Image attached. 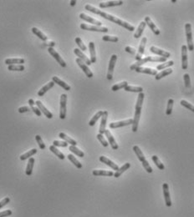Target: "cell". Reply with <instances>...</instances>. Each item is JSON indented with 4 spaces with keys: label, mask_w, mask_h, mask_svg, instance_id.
I'll return each instance as SVG.
<instances>
[{
    "label": "cell",
    "mask_w": 194,
    "mask_h": 217,
    "mask_svg": "<svg viewBox=\"0 0 194 217\" xmlns=\"http://www.w3.org/2000/svg\"><path fill=\"white\" fill-rule=\"evenodd\" d=\"M74 53H75V54L77 55V56L79 57V58L83 61V62H84L85 64H86V65H90V64H91L90 59H89V58H87L86 55L84 53L82 52L80 49H74Z\"/></svg>",
    "instance_id": "ac0fdd59"
},
{
    "label": "cell",
    "mask_w": 194,
    "mask_h": 217,
    "mask_svg": "<svg viewBox=\"0 0 194 217\" xmlns=\"http://www.w3.org/2000/svg\"><path fill=\"white\" fill-rule=\"evenodd\" d=\"M25 60L23 58H7L5 64L8 65H21L24 64Z\"/></svg>",
    "instance_id": "4316f807"
},
{
    "label": "cell",
    "mask_w": 194,
    "mask_h": 217,
    "mask_svg": "<svg viewBox=\"0 0 194 217\" xmlns=\"http://www.w3.org/2000/svg\"><path fill=\"white\" fill-rule=\"evenodd\" d=\"M31 110L34 111V113L37 116H39V117H40L41 116V111L39 110V108H36V107H34V106H31Z\"/></svg>",
    "instance_id": "91938a15"
},
{
    "label": "cell",
    "mask_w": 194,
    "mask_h": 217,
    "mask_svg": "<svg viewBox=\"0 0 194 217\" xmlns=\"http://www.w3.org/2000/svg\"><path fill=\"white\" fill-rule=\"evenodd\" d=\"M147 62H167V58H162V57H152V56H148L144 58H142L141 60L136 61V63L133 64L130 67L131 70H135L138 67H142V64H146Z\"/></svg>",
    "instance_id": "3957f363"
},
{
    "label": "cell",
    "mask_w": 194,
    "mask_h": 217,
    "mask_svg": "<svg viewBox=\"0 0 194 217\" xmlns=\"http://www.w3.org/2000/svg\"><path fill=\"white\" fill-rule=\"evenodd\" d=\"M35 104H37V106H38V108L39 109V110H40L41 112H43V115H45V117H47L48 119H52L53 118L52 113H51L49 110H47L46 108L43 106V104H42V102L39 101V100H38V101L35 102Z\"/></svg>",
    "instance_id": "44dd1931"
},
{
    "label": "cell",
    "mask_w": 194,
    "mask_h": 217,
    "mask_svg": "<svg viewBox=\"0 0 194 217\" xmlns=\"http://www.w3.org/2000/svg\"><path fill=\"white\" fill-rule=\"evenodd\" d=\"M80 29L84 30H88V31H93V32H101V33H107L109 29L105 27H99L93 26V25H88L85 23H81Z\"/></svg>",
    "instance_id": "52a82bcc"
},
{
    "label": "cell",
    "mask_w": 194,
    "mask_h": 217,
    "mask_svg": "<svg viewBox=\"0 0 194 217\" xmlns=\"http://www.w3.org/2000/svg\"><path fill=\"white\" fill-rule=\"evenodd\" d=\"M48 51H49V53L51 54V56H52L53 58H55V60L58 62L59 64H60L61 67H63V68H65V67H66V64H65V62H64V59L61 58L60 55L58 53L56 52L55 49H53L52 47H49V49H48Z\"/></svg>",
    "instance_id": "9c48e42d"
},
{
    "label": "cell",
    "mask_w": 194,
    "mask_h": 217,
    "mask_svg": "<svg viewBox=\"0 0 194 217\" xmlns=\"http://www.w3.org/2000/svg\"><path fill=\"white\" fill-rule=\"evenodd\" d=\"M133 151L134 152H135V154L136 155V156L138 158V159L142 162V165H143V167H144V169L146 170V171H147V173H151V172H152V168L150 166L149 163H148V161L147 160V159H146V157L144 156V155H143V153H142V151H141V149H140L137 145H135L133 147Z\"/></svg>",
    "instance_id": "277c9868"
},
{
    "label": "cell",
    "mask_w": 194,
    "mask_h": 217,
    "mask_svg": "<svg viewBox=\"0 0 194 217\" xmlns=\"http://www.w3.org/2000/svg\"><path fill=\"white\" fill-rule=\"evenodd\" d=\"M59 137L61 138L62 139H64V141L67 142L68 144H70V145H73V146H76V145H77V142H76L75 139H71L70 137H69V136L67 135H65L64 133H60Z\"/></svg>",
    "instance_id": "1f68e13d"
},
{
    "label": "cell",
    "mask_w": 194,
    "mask_h": 217,
    "mask_svg": "<svg viewBox=\"0 0 194 217\" xmlns=\"http://www.w3.org/2000/svg\"><path fill=\"white\" fill-rule=\"evenodd\" d=\"M52 81L55 83V84H59L61 88H63L64 90L69 91L70 90V86L69 84H67L65 82H64L63 80H61L60 78H59V77H56V76H54L52 78Z\"/></svg>",
    "instance_id": "484cf974"
},
{
    "label": "cell",
    "mask_w": 194,
    "mask_h": 217,
    "mask_svg": "<svg viewBox=\"0 0 194 217\" xmlns=\"http://www.w3.org/2000/svg\"><path fill=\"white\" fill-rule=\"evenodd\" d=\"M128 85V83L126 81H123L122 83H119V84H116L115 85L112 86L111 88V90L112 91H117V90H121V89H125L126 87Z\"/></svg>",
    "instance_id": "ee69618b"
},
{
    "label": "cell",
    "mask_w": 194,
    "mask_h": 217,
    "mask_svg": "<svg viewBox=\"0 0 194 217\" xmlns=\"http://www.w3.org/2000/svg\"><path fill=\"white\" fill-rule=\"evenodd\" d=\"M180 104H182L183 106H184L185 108H187V109H188L189 110H191V111L194 112V105L188 103V101H186V100H181Z\"/></svg>",
    "instance_id": "f907efd6"
},
{
    "label": "cell",
    "mask_w": 194,
    "mask_h": 217,
    "mask_svg": "<svg viewBox=\"0 0 194 217\" xmlns=\"http://www.w3.org/2000/svg\"><path fill=\"white\" fill-rule=\"evenodd\" d=\"M172 71H173V70H171V69H170V68L166 69V70H162V72L158 73V74L155 76V78H156V80H159V79H161L162 78H164V77H166V76L171 74V73H172Z\"/></svg>",
    "instance_id": "836d02e7"
},
{
    "label": "cell",
    "mask_w": 194,
    "mask_h": 217,
    "mask_svg": "<svg viewBox=\"0 0 194 217\" xmlns=\"http://www.w3.org/2000/svg\"><path fill=\"white\" fill-rule=\"evenodd\" d=\"M146 25H147V23H146L144 21H142V22L140 23L139 27L137 28L136 31L135 32V34H134V38H139L140 37H142V34H143V31H144V29H145Z\"/></svg>",
    "instance_id": "f1b7e54d"
},
{
    "label": "cell",
    "mask_w": 194,
    "mask_h": 217,
    "mask_svg": "<svg viewBox=\"0 0 194 217\" xmlns=\"http://www.w3.org/2000/svg\"><path fill=\"white\" fill-rule=\"evenodd\" d=\"M116 60H117V56H116V54H112V56L110 57L109 67H108L107 77H106L108 80H111V79L113 78V72L114 69H115V65H116Z\"/></svg>",
    "instance_id": "ba28073f"
},
{
    "label": "cell",
    "mask_w": 194,
    "mask_h": 217,
    "mask_svg": "<svg viewBox=\"0 0 194 217\" xmlns=\"http://www.w3.org/2000/svg\"><path fill=\"white\" fill-rule=\"evenodd\" d=\"M69 150H70V151H71L73 154H75V155H76L77 156L80 157V158H82V157L85 156L84 152H83V151H81L80 150H79L78 148L76 147V146L70 145V147H69Z\"/></svg>",
    "instance_id": "74e56055"
},
{
    "label": "cell",
    "mask_w": 194,
    "mask_h": 217,
    "mask_svg": "<svg viewBox=\"0 0 194 217\" xmlns=\"http://www.w3.org/2000/svg\"><path fill=\"white\" fill-rule=\"evenodd\" d=\"M8 70L10 71H23L24 66L23 64H21V65H9Z\"/></svg>",
    "instance_id": "7dc6e473"
},
{
    "label": "cell",
    "mask_w": 194,
    "mask_h": 217,
    "mask_svg": "<svg viewBox=\"0 0 194 217\" xmlns=\"http://www.w3.org/2000/svg\"><path fill=\"white\" fill-rule=\"evenodd\" d=\"M97 139H98V140L101 143V145L104 146V147H107L108 146V142L105 140V139L104 138V136H103V135H101V134H98L97 135Z\"/></svg>",
    "instance_id": "816d5d0a"
},
{
    "label": "cell",
    "mask_w": 194,
    "mask_h": 217,
    "mask_svg": "<svg viewBox=\"0 0 194 217\" xmlns=\"http://www.w3.org/2000/svg\"><path fill=\"white\" fill-rule=\"evenodd\" d=\"M31 110V109L29 107H27V106H23V107H20L19 109V113L20 114H23V113H25V112H29V111H30Z\"/></svg>",
    "instance_id": "680465c9"
},
{
    "label": "cell",
    "mask_w": 194,
    "mask_h": 217,
    "mask_svg": "<svg viewBox=\"0 0 194 217\" xmlns=\"http://www.w3.org/2000/svg\"><path fill=\"white\" fill-rule=\"evenodd\" d=\"M80 18L81 19H83V20L88 22V23H94L96 26L101 27V24H102L101 22H100V21L96 20V19H95V18H93L90 17V16H88V15H86L85 14L81 13L80 14Z\"/></svg>",
    "instance_id": "e0dca14e"
},
{
    "label": "cell",
    "mask_w": 194,
    "mask_h": 217,
    "mask_svg": "<svg viewBox=\"0 0 194 217\" xmlns=\"http://www.w3.org/2000/svg\"><path fill=\"white\" fill-rule=\"evenodd\" d=\"M151 159H152V160H153V162L155 163V165H156V167L159 169V170H161V171H163V170L165 169V166H164V165H163V164L161 162V160L159 159V158L156 156V155H153V156L151 157Z\"/></svg>",
    "instance_id": "60d3db41"
},
{
    "label": "cell",
    "mask_w": 194,
    "mask_h": 217,
    "mask_svg": "<svg viewBox=\"0 0 194 217\" xmlns=\"http://www.w3.org/2000/svg\"><path fill=\"white\" fill-rule=\"evenodd\" d=\"M36 153H37V150H36V149H33L31 151H29L25 154L22 155L20 156V159L21 160H25V159H29V158H31V157Z\"/></svg>",
    "instance_id": "f35d334b"
},
{
    "label": "cell",
    "mask_w": 194,
    "mask_h": 217,
    "mask_svg": "<svg viewBox=\"0 0 194 217\" xmlns=\"http://www.w3.org/2000/svg\"><path fill=\"white\" fill-rule=\"evenodd\" d=\"M99 159H100V161L102 163H104V164H105L106 165H108V166H110V168L113 169L114 171H118V165H116V164H115V163L113 162V161H111L110 159H109L108 158H106L105 156H101L100 158H99Z\"/></svg>",
    "instance_id": "603a6c76"
},
{
    "label": "cell",
    "mask_w": 194,
    "mask_h": 217,
    "mask_svg": "<svg viewBox=\"0 0 194 217\" xmlns=\"http://www.w3.org/2000/svg\"><path fill=\"white\" fill-rule=\"evenodd\" d=\"M135 71L137 73H143V74H150V75L156 76L158 73L156 70L154 69H151V68H144V67H138L136 68Z\"/></svg>",
    "instance_id": "d6986e66"
},
{
    "label": "cell",
    "mask_w": 194,
    "mask_h": 217,
    "mask_svg": "<svg viewBox=\"0 0 194 217\" xmlns=\"http://www.w3.org/2000/svg\"><path fill=\"white\" fill-rule=\"evenodd\" d=\"M123 4L122 1H108L105 3H101L99 4V7L101 9H105L110 7H115V6H121Z\"/></svg>",
    "instance_id": "7402d4cb"
},
{
    "label": "cell",
    "mask_w": 194,
    "mask_h": 217,
    "mask_svg": "<svg viewBox=\"0 0 194 217\" xmlns=\"http://www.w3.org/2000/svg\"><path fill=\"white\" fill-rule=\"evenodd\" d=\"M188 47L187 45L182 46V68L183 70L188 69Z\"/></svg>",
    "instance_id": "4fadbf2b"
},
{
    "label": "cell",
    "mask_w": 194,
    "mask_h": 217,
    "mask_svg": "<svg viewBox=\"0 0 194 217\" xmlns=\"http://www.w3.org/2000/svg\"><path fill=\"white\" fill-rule=\"evenodd\" d=\"M127 92H133V93H142L143 89L142 87H134V86H130V85H127L124 89Z\"/></svg>",
    "instance_id": "b9f144b4"
},
{
    "label": "cell",
    "mask_w": 194,
    "mask_h": 217,
    "mask_svg": "<svg viewBox=\"0 0 194 217\" xmlns=\"http://www.w3.org/2000/svg\"><path fill=\"white\" fill-rule=\"evenodd\" d=\"M185 31L186 37H187V43H188V49L189 51H193L194 44L192 40V25L191 23H186L185 24Z\"/></svg>",
    "instance_id": "5b68a950"
},
{
    "label": "cell",
    "mask_w": 194,
    "mask_h": 217,
    "mask_svg": "<svg viewBox=\"0 0 194 217\" xmlns=\"http://www.w3.org/2000/svg\"><path fill=\"white\" fill-rule=\"evenodd\" d=\"M150 50H151V53H153V54H155L159 55V56H161V57H162V58H167L171 56V54H170L169 52H167V51H165V50H162V49H158V48H156V47L155 46H151V48H150Z\"/></svg>",
    "instance_id": "9a60e30c"
},
{
    "label": "cell",
    "mask_w": 194,
    "mask_h": 217,
    "mask_svg": "<svg viewBox=\"0 0 194 217\" xmlns=\"http://www.w3.org/2000/svg\"><path fill=\"white\" fill-rule=\"evenodd\" d=\"M147 37H144V38H142V41L140 43V46H139V49H138V52L136 54V61L141 60L142 58V56H143V54H144V50H145V47H146V43H147Z\"/></svg>",
    "instance_id": "8fae6325"
},
{
    "label": "cell",
    "mask_w": 194,
    "mask_h": 217,
    "mask_svg": "<svg viewBox=\"0 0 194 217\" xmlns=\"http://www.w3.org/2000/svg\"><path fill=\"white\" fill-rule=\"evenodd\" d=\"M9 202H10V199H9V197L4 198L2 201H0V209L3 208V206H5L6 205H8Z\"/></svg>",
    "instance_id": "11a10c76"
},
{
    "label": "cell",
    "mask_w": 194,
    "mask_h": 217,
    "mask_svg": "<svg viewBox=\"0 0 194 217\" xmlns=\"http://www.w3.org/2000/svg\"><path fill=\"white\" fill-rule=\"evenodd\" d=\"M85 9H86V10H88V11L91 12V13H93V14H96L100 15L101 17L107 19V20L111 21V22H113V23L118 24V25H120V26L123 27V28H125L126 29H127V30H129V31H134V30H135V27L132 26V25H130V23H128L127 22H125V21L120 19V18H118L115 17V16H113V15L109 14H107V13H105V12L101 11V10H100V9H96V8L90 5V4H86L85 7Z\"/></svg>",
    "instance_id": "6da1fadb"
},
{
    "label": "cell",
    "mask_w": 194,
    "mask_h": 217,
    "mask_svg": "<svg viewBox=\"0 0 194 217\" xmlns=\"http://www.w3.org/2000/svg\"><path fill=\"white\" fill-rule=\"evenodd\" d=\"M105 136H106V138H107L108 141H109V144L110 145V146H111V148L113 149V150H117L119 148L118 145H117V143H116V141L115 140V139H114L113 135H111V133L110 132V130H105Z\"/></svg>",
    "instance_id": "2e32d148"
},
{
    "label": "cell",
    "mask_w": 194,
    "mask_h": 217,
    "mask_svg": "<svg viewBox=\"0 0 194 217\" xmlns=\"http://www.w3.org/2000/svg\"><path fill=\"white\" fill-rule=\"evenodd\" d=\"M144 97H145V94H144L143 93H139L138 97H137V101H136V104L135 116H134L133 124H132V131H133V132H136V131H137V129H138V125H139L140 117H141V114H142V104H143Z\"/></svg>",
    "instance_id": "7a4b0ae2"
},
{
    "label": "cell",
    "mask_w": 194,
    "mask_h": 217,
    "mask_svg": "<svg viewBox=\"0 0 194 217\" xmlns=\"http://www.w3.org/2000/svg\"><path fill=\"white\" fill-rule=\"evenodd\" d=\"M34 164H35V159L31 157L29 158V161H28V165H27L26 170H25V174L27 175H31L33 173V169H34Z\"/></svg>",
    "instance_id": "d6a6232c"
},
{
    "label": "cell",
    "mask_w": 194,
    "mask_h": 217,
    "mask_svg": "<svg viewBox=\"0 0 194 217\" xmlns=\"http://www.w3.org/2000/svg\"><path fill=\"white\" fill-rule=\"evenodd\" d=\"M31 30H32L33 34L36 35L37 37H39V38H40L41 40L46 42L47 39H48V37H47L45 34H43V33L41 32L39 29H37V28H35V27H34V28H32V29H31Z\"/></svg>",
    "instance_id": "e575fe53"
},
{
    "label": "cell",
    "mask_w": 194,
    "mask_h": 217,
    "mask_svg": "<svg viewBox=\"0 0 194 217\" xmlns=\"http://www.w3.org/2000/svg\"><path fill=\"white\" fill-rule=\"evenodd\" d=\"M12 215V211L10 210H7V211H3L0 212V217H8Z\"/></svg>",
    "instance_id": "6f0895ef"
},
{
    "label": "cell",
    "mask_w": 194,
    "mask_h": 217,
    "mask_svg": "<svg viewBox=\"0 0 194 217\" xmlns=\"http://www.w3.org/2000/svg\"><path fill=\"white\" fill-rule=\"evenodd\" d=\"M53 145L55 147H67L68 143L65 141H59V140H55L53 142Z\"/></svg>",
    "instance_id": "f5cc1de1"
},
{
    "label": "cell",
    "mask_w": 194,
    "mask_h": 217,
    "mask_svg": "<svg viewBox=\"0 0 194 217\" xmlns=\"http://www.w3.org/2000/svg\"><path fill=\"white\" fill-rule=\"evenodd\" d=\"M130 167V163H126L124 165H122L121 168L118 169V171H116V173L114 174L113 176L115 177V178H119V177L122 175V174L124 173L125 171H127L128 169Z\"/></svg>",
    "instance_id": "f546056e"
},
{
    "label": "cell",
    "mask_w": 194,
    "mask_h": 217,
    "mask_svg": "<svg viewBox=\"0 0 194 217\" xmlns=\"http://www.w3.org/2000/svg\"><path fill=\"white\" fill-rule=\"evenodd\" d=\"M103 112H104V111H102V110L98 111L95 115L93 116L92 119L90 120V122H89V125H90V126H94V125H96V123L97 122V120H98L100 118H101L102 115H103Z\"/></svg>",
    "instance_id": "d590c367"
},
{
    "label": "cell",
    "mask_w": 194,
    "mask_h": 217,
    "mask_svg": "<svg viewBox=\"0 0 194 217\" xmlns=\"http://www.w3.org/2000/svg\"><path fill=\"white\" fill-rule=\"evenodd\" d=\"M108 117V112L105 110L103 112V115L101 117V125H100V130H99V134H105V127H106V121H107Z\"/></svg>",
    "instance_id": "ffe728a7"
},
{
    "label": "cell",
    "mask_w": 194,
    "mask_h": 217,
    "mask_svg": "<svg viewBox=\"0 0 194 217\" xmlns=\"http://www.w3.org/2000/svg\"><path fill=\"white\" fill-rule=\"evenodd\" d=\"M66 104L67 95L65 94H63L60 96V118L61 119H64L66 117Z\"/></svg>",
    "instance_id": "8992f818"
},
{
    "label": "cell",
    "mask_w": 194,
    "mask_h": 217,
    "mask_svg": "<svg viewBox=\"0 0 194 217\" xmlns=\"http://www.w3.org/2000/svg\"><path fill=\"white\" fill-rule=\"evenodd\" d=\"M173 104H174L173 98H169L167 101V110H166V114H167V115H171L172 109H173Z\"/></svg>",
    "instance_id": "7bdbcfd3"
},
{
    "label": "cell",
    "mask_w": 194,
    "mask_h": 217,
    "mask_svg": "<svg viewBox=\"0 0 194 217\" xmlns=\"http://www.w3.org/2000/svg\"><path fill=\"white\" fill-rule=\"evenodd\" d=\"M76 3V0H73V1H70V5L71 6H75Z\"/></svg>",
    "instance_id": "be15d7a7"
},
{
    "label": "cell",
    "mask_w": 194,
    "mask_h": 217,
    "mask_svg": "<svg viewBox=\"0 0 194 217\" xmlns=\"http://www.w3.org/2000/svg\"><path fill=\"white\" fill-rule=\"evenodd\" d=\"M29 105H30V106H34V105L35 104V101L33 100L32 98H29Z\"/></svg>",
    "instance_id": "6125c7cd"
},
{
    "label": "cell",
    "mask_w": 194,
    "mask_h": 217,
    "mask_svg": "<svg viewBox=\"0 0 194 217\" xmlns=\"http://www.w3.org/2000/svg\"><path fill=\"white\" fill-rule=\"evenodd\" d=\"M54 85H55V83L53 81L49 82V83H48V84H46V85H44V86L40 90H39L38 92V95L39 96V97H42V96L44 95V94L48 91V90H49L51 88H53L54 87Z\"/></svg>",
    "instance_id": "4dcf8cb0"
},
{
    "label": "cell",
    "mask_w": 194,
    "mask_h": 217,
    "mask_svg": "<svg viewBox=\"0 0 194 217\" xmlns=\"http://www.w3.org/2000/svg\"><path fill=\"white\" fill-rule=\"evenodd\" d=\"M173 64H174L173 61L170 60V61H168V62H165L164 64H158V65L156 66V70H163L164 69H168L169 67L172 66Z\"/></svg>",
    "instance_id": "ab89813d"
},
{
    "label": "cell",
    "mask_w": 194,
    "mask_h": 217,
    "mask_svg": "<svg viewBox=\"0 0 194 217\" xmlns=\"http://www.w3.org/2000/svg\"><path fill=\"white\" fill-rule=\"evenodd\" d=\"M76 44L78 45L79 48H80V50H82V51H86L87 50L86 46L85 45L84 43H83V41L81 40L80 38H79V37L76 38Z\"/></svg>",
    "instance_id": "c3c4849f"
},
{
    "label": "cell",
    "mask_w": 194,
    "mask_h": 217,
    "mask_svg": "<svg viewBox=\"0 0 194 217\" xmlns=\"http://www.w3.org/2000/svg\"><path fill=\"white\" fill-rule=\"evenodd\" d=\"M125 50H126V52L129 53V54H136V50L134 48H131V47L130 46H126V48H125Z\"/></svg>",
    "instance_id": "9f6ffc18"
},
{
    "label": "cell",
    "mask_w": 194,
    "mask_h": 217,
    "mask_svg": "<svg viewBox=\"0 0 194 217\" xmlns=\"http://www.w3.org/2000/svg\"><path fill=\"white\" fill-rule=\"evenodd\" d=\"M76 63H77V64H78L79 66H80V68L81 70H83V72L85 74V75H86L88 78H92L93 73L91 72V70L89 69L88 65H86V64H85L83 61L81 60V59H80L79 58H76Z\"/></svg>",
    "instance_id": "30bf717a"
},
{
    "label": "cell",
    "mask_w": 194,
    "mask_h": 217,
    "mask_svg": "<svg viewBox=\"0 0 194 217\" xmlns=\"http://www.w3.org/2000/svg\"><path fill=\"white\" fill-rule=\"evenodd\" d=\"M102 40L105 41V42H113V43H116L118 42L119 38L116 36H110V35H105L102 37Z\"/></svg>",
    "instance_id": "bcb514c9"
},
{
    "label": "cell",
    "mask_w": 194,
    "mask_h": 217,
    "mask_svg": "<svg viewBox=\"0 0 194 217\" xmlns=\"http://www.w3.org/2000/svg\"><path fill=\"white\" fill-rule=\"evenodd\" d=\"M95 176H113L114 173L112 171H103V170H95L92 172Z\"/></svg>",
    "instance_id": "d4e9b609"
},
{
    "label": "cell",
    "mask_w": 194,
    "mask_h": 217,
    "mask_svg": "<svg viewBox=\"0 0 194 217\" xmlns=\"http://www.w3.org/2000/svg\"><path fill=\"white\" fill-rule=\"evenodd\" d=\"M49 151H51L52 153H54L56 155L57 157H59V159H64V154L62 153V152H60V151H59L57 148L55 147V146H54V145H51V146H49Z\"/></svg>",
    "instance_id": "8d00e7d4"
},
{
    "label": "cell",
    "mask_w": 194,
    "mask_h": 217,
    "mask_svg": "<svg viewBox=\"0 0 194 217\" xmlns=\"http://www.w3.org/2000/svg\"><path fill=\"white\" fill-rule=\"evenodd\" d=\"M44 45L45 46H49V47H54L55 45V43L54 42V41H50V42H44Z\"/></svg>",
    "instance_id": "94428289"
},
{
    "label": "cell",
    "mask_w": 194,
    "mask_h": 217,
    "mask_svg": "<svg viewBox=\"0 0 194 217\" xmlns=\"http://www.w3.org/2000/svg\"><path fill=\"white\" fill-rule=\"evenodd\" d=\"M146 23H147V25H148V27L151 29V30L152 31V32L155 34L156 35H159L160 34V30L157 28H156V26L155 25V23L151 21V19L150 18V17H145V21H144Z\"/></svg>",
    "instance_id": "cb8c5ba5"
},
{
    "label": "cell",
    "mask_w": 194,
    "mask_h": 217,
    "mask_svg": "<svg viewBox=\"0 0 194 217\" xmlns=\"http://www.w3.org/2000/svg\"><path fill=\"white\" fill-rule=\"evenodd\" d=\"M89 49H90V62L91 64H94L96 62V49H95V43L93 42L89 43Z\"/></svg>",
    "instance_id": "83f0119b"
},
{
    "label": "cell",
    "mask_w": 194,
    "mask_h": 217,
    "mask_svg": "<svg viewBox=\"0 0 194 217\" xmlns=\"http://www.w3.org/2000/svg\"><path fill=\"white\" fill-rule=\"evenodd\" d=\"M133 124V119H129L126 120H123V121L115 122V123H110L109 125V127L110 129H117V128L124 127V126H127V125H132Z\"/></svg>",
    "instance_id": "7c38bea8"
},
{
    "label": "cell",
    "mask_w": 194,
    "mask_h": 217,
    "mask_svg": "<svg viewBox=\"0 0 194 217\" xmlns=\"http://www.w3.org/2000/svg\"><path fill=\"white\" fill-rule=\"evenodd\" d=\"M162 189H163V195H164V198H165V203L166 206L167 207H170L171 206V198H170V192H169V187L167 183H164L162 185Z\"/></svg>",
    "instance_id": "5bb4252c"
},
{
    "label": "cell",
    "mask_w": 194,
    "mask_h": 217,
    "mask_svg": "<svg viewBox=\"0 0 194 217\" xmlns=\"http://www.w3.org/2000/svg\"><path fill=\"white\" fill-rule=\"evenodd\" d=\"M177 1L176 0H171V3H176Z\"/></svg>",
    "instance_id": "e7e4bbea"
},
{
    "label": "cell",
    "mask_w": 194,
    "mask_h": 217,
    "mask_svg": "<svg viewBox=\"0 0 194 217\" xmlns=\"http://www.w3.org/2000/svg\"><path fill=\"white\" fill-rule=\"evenodd\" d=\"M183 78H184L186 88H190L191 87V80H190V76H189L188 74H185L183 75Z\"/></svg>",
    "instance_id": "db71d44e"
},
{
    "label": "cell",
    "mask_w": 194,
    "mask_h": 217,
    "mask_svg": "<svg viewBox=\"0 0 194 217\" xmlns=\"http://www.w3.org/2000/svg\"><path fill=\"white\" fill-rule=\"evenodd\" d=\"M68 159H70V161L72 162V164H74V165H76V167H77L78 169L82 168V165L80 164V162L78 159H76V157L74 156L73 155H71V154H70V155H68Z\"/></svg>",
    "instance_id": "f6af8a7d"
},
{
    "label": "cell",
    "mask_w": 194,
    "mask_h": 217,
    "mask_svg": "<svg viewBox=\"0 0 194 217\" xmlns=\"http://www.w3.org/2000/svg\"><path fill=\"white\" fill-rule=\"evenodd\" d=\"M35 139H36V141L38 143L39 147L40 148L41 150H44V149H45V144L43 143V139H42V138L40 137V135H37L35 136Z\"/></svg>",
    "instance_id": "681fc988"
}]
</instances>
